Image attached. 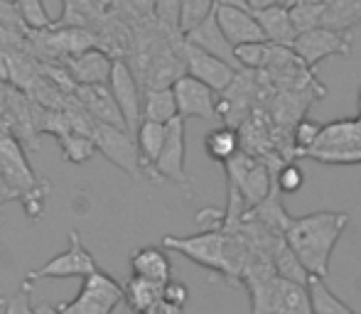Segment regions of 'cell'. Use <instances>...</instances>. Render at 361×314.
<instances>
[{
  "label": "cell",
  "mask_w": 361,
  "mask_h": 314,
  "mask_svg": "<svg viewBox=\"0 0 361 314\" xmlns=\"http://www.w3.org/2000/svg\"><path fill=\"white\" fill-rule=\"evenodd\" d=\"M106 13H101L94 0H62V15L52 27H84L96 32Z\"/></svg>",
  "instance_id": "19"
},
{
  "label": "cell",
  "mask_w": 361,
  "mask_h": 314,
  "mask_svg": "<svg viewBox=\"0 0 361 314\" xmlns=\"http://www.w3.org/2000/svg\"><path fill=\"white\" fill-rule=\"evenodd\" d=\"M185 39L187 42H192L195 47L204 49V52L214 54V57L224 59L226 64H231L233 69H238L241 72V62L236 59V49H233V44L228 42V37L224 34L221 25H219L216 20V13H212L207 20H202L197 27H192L190 32H185Z\"/></svg>",
  "instance_id": "14"
},
{
  "label": "cell",
  "mask_w": 361,
  "mask_h": 314,
  "mask_svg": "<svg viewBox=\"0 0 361 314\" xmlns=\"http://www.w3.org/2000/svg\"><path fill=\"white\" fill-rule=\"evenodd\" d=\"M155 20L170 34H182V0H155Z\"/></svg>",
  "instance_id": "32"
},
{
  "label": "cell",
  "mask_w": 361,
  "mask_h": 314,
  "mask_svg": "<svg viewBox=\"0 0 361 314\" xmlns=\"http://www.w3.org/2000/svg\"><path fill=\"white\" fill-rule=\"evenodd\" d=\"M177 99V108H180L182 118H202V120H219V91L207 86L204 81L185 74L182 79L175 81L172 86Z\"/></svg>",
  "instance_id": "12"
},
{
  "label": "cell",
  "mask_w": 361,
  "mask_h": 314,
  "mask_svg": "<svg viewBox=\"0 0 361 314\" xmlns=\"http://www.w3.org/2000/svg\"><path fill=\"white\" fill-rule=\"evenodd\" d=\"M236 59L241 62L243 69H251V72H261L266 69L268 59H271L273 44L271 42H246L236 44Z\"/></svg>",
  "instance_id": "29"
},
{
  "label": "cell",
  "mask_w": 361,
  "mask_h": 314,
  "mask_svg": "<svg viewBox=\"0 0 361 314\" xmlns=\"http://www.w3.org/2000/svg\"><path fill=\"white\" fill-rule=\"evenodd\" d=\"M273 265H276V272L281 277H286L290 282H298V285H305L307 287L310 282V272L307 268L300 263V258L295 256V251L288 246V241H281L278 248L273 251Z\"/></svg>",
  "instance_id": "25"
},
{
  "label": "cell",
  "mask_w": 361,
  "mask_h": 314,
  "mask_svg": "<svg viewBox=\"0 0 361 314\" xmlns=\"http://www.w3.org/2000/svg\"><path fill=\"white\" fill-rule=\"evenodd\" d=\"M114 62L116 59L101 47H91L86 52L64 59V64H67L69 74L74 77L76 84H109L111 72H114Z\"/></svg>",
  "instance_id": "15"
},
{
  "label": "cell",
  "mask_w": 361,
  "mask_h": 314,
  "mask_svg": "<svg viewBox=\"0 0 361 314\" xmlns=\"http://www.w3.org/2000/svg\"><path fill=\"white\" fill-rule=\"evenodd\" d=\"M145 314H185V307L172 305V302H167L165 297H162V300L155 302V305H152Z\"/></svg>",
  "instance_id": "38"
},
{
  "label": "cell",
  "mask_w": 361,
  "mask_h": 314,
  "mask_svg": "<svg viewBox=\"0 0 361 314\" xmlns=\"http://www.w3.org/2000/svg\"><path fill=\"white\" fill-rule=\"evenodd\" d=\"M96 270H101L99 263L94 260V256L89 253V248L84 246L79 231H69V248L62 251L59 256L49 258L42 268L30 270L25 275V282L35 285L37 280H64V277H89Z\"/></svg>",
  "instance_id": "6"
},
{
  "label": "cell",
  "mask_w": 361,
  "mask_h": 314,
  "mask_svg": "<svg viewBox=\"0 0 361 314\" xmlns=\"http://www.w3.org/2000/svg\"><path fill=\"white\" fill-rule=\"evenodd\" d=\"M59 143V150H62V157L72 165H84L89 157H94L96 153V143L91 135H84V133H67L62 138H57Z\"/></svg>",
  "instance_id": "28"
},
{
  "label": "cell",
  "mask_w": 361,
  "mask_h": 314,
  "mask_svg": "<svg viewBox=\"0 0 361 314\" xmlns=\"http://www.w3.org/2000/svg\"><path fill=\"white\" fill-rule=\"evenodd\" d=\"M15 5H18L20 15H23V20H25V25H27L30 32L49 30L54 25L42 0H15Z\"/></svg>",
  "instance_id": "30"
},
{
  "label": "cell",
  "mask_w": 361,
  "mask_h": 314,
  "mask_svg": "<svg viewBox=\"0 0 361 314\" xmlns=\"http://www.w3.org/2000/svg\"><path fill=\"white\" fill-rule=\"evenodd\" d=\"M32 287L35 285H30V282L23 280V287H20L10 300H5V307H3L5 314H37V310L32 307V302H30Z\"/></svg>",
  "instance_id": "36"
},
{
  "label": "cell",
  "mask_w": 361,
  "mask_h": 314,
  "mask_svg": "<svg viewBox=\"0 0 361 314\" xmlns=\"http://www.w3.org/2000/svg\"><path fill=\"white\" fill-rule=\"evenodd\" d=\"M180 115L177 99L172 89H145L143 91V120H155V123H170Z\"/></svg>",
  "instance_id": "24"
},
{
  "label": "cell",
  "mask_w": 361,
  "mask_h": 314,
  "mask_svg": "<svg viewBox=\"0 0 361 314\" xmlns=\"http://www.w3.org/2000/svg\"><path fill=\"white\" fill-rule=\"evenodd\" d=\"M226 177L228 187L238 191L246 201L248 209L261 204L273 189V170L261 160V157L241 150L236 157L226 162Z\"/></svg>",
  "instance_id": "3"
},
{
  "label": "cell",
  "mask_w": 361,
  "mask_h": 314,
  "mask_svg": "<svg viewBox=\"0 0 361 314\" xmlns=\"http://www.w3.org/2000/svg\"><path fill=\"white\" fill-rule=\"evenodd\" d=\"M322 27L334 32L352 34V30L361 23V0H324Z\"/></svg>",
  "instance_id": "21"
},
{
  "label": "cell",
  "mask_w": 361,
  "mask_h": 314,
  "mask_svg": "<svg viewBox=\"0 0 361 314\" xmlns=\"http://www.w3.org/2000/svg\"><path fill=\"white\" fill-rule=\"evenodd\" d=\"M324 0H300V3L288 5L290 8V20H293L298 34L310 32V30L319 27L322 25V15H324Z\"/></svg>",
  "instance_id": "27"
},
{
  "label": "cell",
  "mask_w": 361,
  "mask_h": 314,
  "mask_svg": "<svg viewBox=\"0 0 361 314\" xmlns=\"http://www.w3.org/2000/svg\"><path fill=\"white\" fill-rule=\"evenodd\" d=\"M123 300V287L104 270H96L94 275L84 277V285L72 302L42 305L37 307V314H111Z\"/></svg>",
  "instance_id": "2"
},
{
  "label": "cell",
  "mask_w": 361,
  "mask_h": 314,
  "mask_svg": "<svg viewBox=\"0 0 361 314\" xmlns=\"http://www.w3.org/2000/svg\"><path fill=\"white\" fill-rule=\"evenodd\" d=\"M273 184L278 187L281 194H295V191H300L305 184V175H302V170H300V165H295V162L281 165L273 172Z\"/></svg>",
  "instance_id": "33"
},
{
  "label": "cell",
  "mask_w": 361,
  "mask_h": 314,
  "mask_svg": "<svg viewBox=\"0 0 361 314\" xmlns=\"http://www.w3.org/2000/svg\"><path fill=\"white\" fill-rule=\"evenodd\" d=\"M74 96L79 99V103L91 113V118L96 123H109L116 128H128L126 118L121 113L118 101L114 99L109 84H79L74 91Z\"/></svg>",
  "instance_id": "13"
},
{
  "label": "cell",
  "mask_w": 361,
  "mask_h": 314,
  "mask_svg": "<svg viewBox=\"0 0 361 314\" xmlns=\"http://www.w3.org/2000/svg\"><path fill=\"white\" fill-rule=\"evenodd\" d=\"M162 297H165L167 302H172V305L185 307V305H187V300H190V290H187L185 282H180V280H167V282H165V292H162Z\"/></svg>",
  "instance_id": "37"
},
{
  "label": "cell",
  "mask_w": 361,
  "mask_h": 314,
  "mask_svg": "<svg viewBox=\"0 0 361 314\" xmlns=\"http://www.w3.org/2000/svg\"><path fill=\"white\" fill-rule=\"evenodd\" d=\"M180 52H182V57H185L187 74L204 81L207 86H212V89L219 91V94H221L224 89H228V84H231L238 74V69H233L231 64H226L224 59H219L214 54L195 47L192 42H187L185 34H182Z\"/></svg>",
  "instance_id": "11"
},
{
  "label": "cell",
  "mask_w": 361,
  "mask_h": 314,
  "mask_svg": "<svg viewBox=\"0 0 361 314\" xmlns=\"http://www.w3.org/2000/svg\"><path fill=\"white\" fill-rule=\"evenodd\" d=\"M258 25L266 32V39L278 47H293L298 39V30H295L293 20H290V8L286 3L268 5V8L253 10Z\"/></svg>",
  "instance_id": "16"
},
{
  "label": "cell",
  "mask_w": 361,
  "mask_h": 314,
  "mask_svg": "<svg viewBox=\"0 0 361 314\" xmlns=\"http://www.w3.org/2000/svg\"><path fill=\"white\" fill-rule=\"evenodd\" d=\"M214 13L224 34L233 47L246 42H268L266 32L261 30L256 15H253V8L246 0H219Z\"/></svg>",
  "instance_id": "10"
},
{
  "label": "cell",
  "mask_w": 361,
  "mask_h": 314,
  "mask_svg": "<svg viewBox=\"0 0 361 314\" xmlns=\"http://www.w3.org/2000/svg\"><path fill=\"white\" fill-rule=\"evenodd\" d=\"M256 99H261V72H251V69H241L236 79L228 84L219 94V120L221 125H231V128H241L256 106Z\"/></svg>",
  "instance_id": "5"
},
{
  "label": "cell",
  "mask_w": 361,
  "mask_h": 314,
  "mask_svg": "<svg viewBox=\"0 0 361 314\" xmlns=\"http://www.w3.org/2000/svg\"><path fill=\"white\" fill-rule=\"evenodd\" d=\"M185 120L182 115L172 118L167 123V138L165 145H162V153L157 157L155 167H152V180L162 182V180H170L175 184L185 187L187 191L190 189V180H187V170H185V162H187V138H185Z\"/></svg>",
  "instance_id": "7"
},
{
  "label": "cell",
  "mask_w": 361,
  "mask_h": 314,
  "mask_svg": "<svg viewBox=\"0 0 361 314\" xmlns=\"http://www.w3.org/2000/svg\"><path fill=\"white\" fill-rule=\"evenodd\" d=\"M319 133H322V128H319L317 123H312V120H300V123L295 125V133H293L295 145H298L300 153L307 155L310 150H312L314 145H317Z\"/></svg>",
  "instance_id": "34"
},
{
  "label": "cell",
  "mask_w": 361,
  "mask_h": 314,
  "mask_svg": "<svg viewBox=\"0 0 361 314\" xmlns=\"http://www.w3.org/2000/svg\"><path fill=\"white\" fill-rule=\"evenodd\" d=\"M109 89L114 94V99L118 101L128 130L135 135L140 123H143V91H140L138 77H135V72L130 69V64L126 59H116L114 62Z\"/></svg>",
  "instance_id": "9"
},
{
  "label": "cell",
  "mask_w": 361,
  "mask_h": 314,
  "mask_svg": "<svg viewBox=\"0 0 361 314\" xmlns=\"http://www.w3.org/2000/svg\"><path fill=\"white\" fill-rule=\"evenodd\" d=\"M162 292H165V282L147 280L140 275H130L128 282L123 285V295L128 307L135 314H145L155 302L162 300Z\"/></svg>",
  "instance_id": "20"
},
{
  "label": "cell",
  "mask_w": 361,
  "mask_h": 314,
  "mask_svg": "<svg viewBox=\"0 0 361 314\" xmlns=\"http://www.w3.org/2000/svg\"><path fill=\"white\" fill-rule=\"evenodd\" d=\"M96 5H99L101 13H111V8H114V0H94Z\"/></svg>",
  "instance_id": "40"
},
{
  "label": "cell",
  "mask_w": 361,
  "mask_h": 314,
  "mask_svg": "<svg viewBox=\"0 0 361 314\" xmlns=\"http://www.w3.org/2000/svg\"><path fill=\"white\" fill-rule=\"evenodd\" d=\"M293 49L310 69H314L329 57H349L352 54V34L334 32V30L319 25L310 32L298 34Z\"/></svg>",
  "instance_id": "8"
},
{
  "label": "cell",
  "mask_w": 361,
  "mask_h": 314,
  "mask_svg": "<svg viewBox=\"0 0 361 314\" xmlns=\"http://www.w3.org/2000/svg\"><path fill=\"white\" fill-rule=\"evenodd\" d=\"M243 219L256 221L258 226H263V229L276 236H286L290 224H293V216H290L286 211V206H283L281 191H278L276 184H273L271 194H268L261 204H256L253 209H248L246 214H243Z\"/></svg>",
  "instance_id": "17"
},
{
  "label": "cell",
  "mask_w": 361,
  "mask_h": 314,
  "mask_svg": "<svg viewBox=\"0 0 361 314\" xmlns=\"http://www.w3.org/2000/svg\"><path fill=\"white\" fill-rule=\"evenodd\" d=\"M248 5H251L253 10H261V8H268V5H276L281 3V0H246Z\"/></svg>",
  "instance_id": "39"
},
{
  "label": "cell",
  "mask_w": 361,
  "mask_h": 314,
  "mask_svg": "<svg viewBox=\"0 0 361 314\" xmlns=\"http://www.w3.org/2000/svg\"><path fill=\"white\" fill-rule=\"evenodd\" d=\"M167 138V125L165 123H155V120H143L135 133L138 140L140 157H143V167H145V177H152V167H155L157 157L162 153V145Z\"/></svg>",
  "instance_id": "22"
},
{
  "label": "cell",
  "mask_w": 361,
  "mask_h": 314,
  "mask_svg": "<svg viewBox=\"0 0 361 314\" xmlns=\"http://www.w3.org/2000/svg\"><path fill=\"white\" fill-rule=\"evenodd\" d=\"M204 150L214 162L226 165L231 157L241 153V133H238V128H231V125H219V128L207 133Z\"/></svg>",
  "instance_id": "23"
},
{
  "label": "cell",
  "mask_w": 361,
  "mask_h": 314,
  "mask_svg": "<svg viewBox=\"0 0 361 314\" xmlns=\"http://www.w3.org/2000/svg\"><path fill=\"white\" fill-rule=\"evenodd\" d=\"M216 3L219 0H182V23H180L182 34L190 32L202 20L209 18L216 10Z\"/></svg>",
  "instance_id": "31"
},
{
  "label": "cell",
  "mask_w": 361,
  "mask_h": 314,
  "mask_svg": "<svg viewBox=\"0 0 361 314\" xmlns=\"http://www.w3.org/2000/svg\"><path fill=\"white\" fill-rule=\"evenodd\" d=\"M3 307H5V300H3V297H0V310H3Z\"/></svg>",
  "instance_id": "41"
},
{
  "label": "cell",
  "mask_w": 361,
  "mask_h": 314,
  "mask_svg": "<svg viewBox=\"0 0 361 314\" xmlns=\"http://www.w3.org/2000/svg\"><path fill=\"white\" fill-rule=\"evenodd\" d=\"M0 27H8V30H15V32L30 34V30H27V25H25L23 15H20L15 0H0Z\"/></svg>",
  "instance_id": "35"
},
{
  "label": "cell",
  "mask_w": 361,
  "mask_h": 314,
  "mask_svg": "<svg viewBox=\"0 0 361 314\" xmlns=\"http://www.w3.org/2000/svg\"><path fill=\"white\" fill-rule=\"evenodd\" d=\"M307 292H310V302H312L314 314H354L332 290H329L324 277H317V275L310 277Z\"/></svg>",
  "instance_id": "26"
},
{
  "label": "cell",
  "mask_w": 361,
  "mask_h": 314,
  "mask_svg": "<svg viewBox=\"0 0 361 314\" xmlns=\"http://www.w3.org/2000/svg\"><path fill=\"white\" fill-rule=\"evenodd\" d=\"M347 224L349 214L344 211H317V214L293 219L286 241L300 258V263L307 268L310 275L327 277L334 246L339 243Z\"/></svg>",
  "instance_id": "1"
},
{
  "label": "cell",
  "mask_w": 361,
  "mask_h": 314,
  "mask_svg": "<svg viewBox=\"0 0 361 314\" xmlns=\"http://www.w3.org/2000/svg\"><path fill=\"white\" fill-rule=\"evenodd\" d=\"M96 143V150L106 157L109 162H114L118 170H123L133 180H143L145 167L143 157H140V148L135 135L128 128H116L109 123H96L94 133H91Z\"/></svg>",
  "instance_id": "4"
},
{
  "label": "cell",
  "mask_w": 361,
  "mask_h": 314,
  "mask_svg": "<svg viewBox=\"0 0 361 314\" xmlns=\"http://www.w3.org/2000/svg\"><path fill=\"white\" fill-rule=\"evenodd\" d=\"M130 272L155 282L172 280V260L167 256V248L143 246L138 251H133V256H130Z\"/></svg>",
  "instance_id": "18"
}]
</instances>
